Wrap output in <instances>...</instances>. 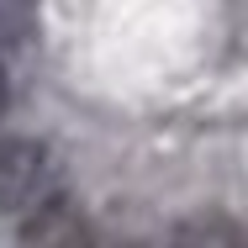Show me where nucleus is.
<instances>
[{
  "mask_svg": "<svg viewBox=\"0 0 248 248\" xmlns=\"http://www.w3.org/2000/svg\"><path fill=\"white\" fill-rule=\"evenodd\" d=\"M5 100H11V85H5V48H0V116H5Z\"/></svg>",
  "mask_w": 248,
  "mask_h": 248,
  "instance_id": "4",
  "label": "nucleus"
},
{
  "mask_svg": "<svg viewBox=\"0 0 248 248\" xmlns=\"http://www.w3.org/2000/svg\"><path fill=\"white\" fill-rule=\"evenodd\" d=\"M21 243H32V248H74V243H90V227L79 222V211L69 201H37V217L21 222Z\"/></svg>",
  "mask_w": 248,
  "mask_h": 248,
  "instance_id": "2",
  "label": "nucleus"
},
{
  "mask_svg": "<svg viewBox=\"0 0 248 248\" xmlns=\"http://www.w3.org/2000/svg\"><path fill=\"white\" fill-rule=\"evenodd\" d=\"M174 238H180V243H243V232H238L232 222H222V217L180 222V227H174Z\"/></svg>",
  "mask_w": 248,
  "mask_h": 248,
  "instance_id": "3",
  "label": "nucleus"
},
{
  "mask_svg": "<svg viewBox=\"0 0 248 248\" xmlns=\"http://www.w3.org/2000/svg\"><path fill=\"white\" fill-rule=\"evenodd\" d=\"M53 185H58V164L43 143H32V138L0 143V211H27L37 201H48Z\"/></svg>",
  "mask_w": 248,
  "mask_h": 248,
  "instance_id": "1",
  "label": "nucleus"
},
{
  "mask_svg": "<svg viewBox=\"0 0 248 248\" xmlns=\"http://www.w3.org/2000/svg\"><path fill=\"white\" fill-rule=\"evenodd\" d=\"M11 5H21V11H27V5H32V0H11Z\"/></svg>",
  "mask_w": 248,
  "mask_h": 248,
  "instance_id": "5",
  "label": "nucleus"
}]
</instances>
